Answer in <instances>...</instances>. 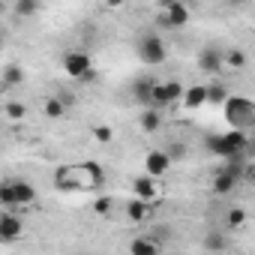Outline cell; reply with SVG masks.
<instances>
[{
    "mask_svg": "<svg viewBox=\"0 0 255 255\" xmlns=\"http://www.w3.org/2000/svg\"><path fill=\"white\" fill-rule=\"evenodd\" d=\"M165 93H168V102L174 105V102L183 96V84H180V81H165Z\"/></svg>",
    "mask_w": 255,
    "mask_h": 255,
    "instance_id": "29",
    "label": "cell"
},
{
    "mask_svg": "<svg viewBox=\"0 0 255 255\" xmlns=\"http://www.w3.org/2000/svg\"><path fill=\"white\" fill-rule=\"evenodd\" d=\"M93 135H96V141H99V144H108L114 132H111V126H93Z\"/></svg>",
    "mask_w": 255,
    "mask_h": 255,
    "instance_id": "30",
    "label": "cell"
},
{
    "mask_svg": "<svg viewBox=\"0 0 255 255\" xmlns=\"http://www.w3.org/2000/svg\"><path fill=\"white\" fill-rule=\"evenodd\" d=\"M138 57L144 63H162L165 60V42L159 33H144L138 39Z\"/></svg>",
    "mask_w": 255,
    "mask_h": 255,
    "instance_id": "4",
    "label": "cell"
},
{
    "mask_svg": "<svg viewBox=\"0 0 255 255\" xmlns=\"http://www.w3.org/2000/svg\"><path fill=\"white\" fill-rule=\"evenodd\" d=\"M57 99L63 102V108H66V111L75 105V93H72V90H60V93H57Z\"/></svg>",
    "mask_w": 255,
    "mask_h": 255,
    "instance_id": "32",
    "label": "cell"
},
{
    "mask_svg": "<svg viewBox=\"0 0 255 255\" xmlns=\"http://www.w3.org/2000/svg\"><path fill=\"white\" fill-rule=\"evenodd\" d=\"M123 3H126V0H105V6H111V9L114 6H123Z\"/></svg>",
    "mask_w": 255,
    "mask_h": 255,
    "instance_id": "33",
    "label": "cell"
},
{
    "mask_svg": "<svg viewBox=\"0 0 255 255\" xmlns=\"http://www.w3.org/2000/svg\"><path fill=\"white\" fill-rule=\"evenodd\" d=\"M150 108H159V111L171 108L168 93H165V84H159V81H153V90H150Z\"/></svg>",
    "mask_w": 255,
    "mask_h": 255,
    "instance_id": "21",
    "label": "cell"
},
{
    "mask_svg": "<svg viewBox=\"0 0 255 255\" xmlns=\"http://www.w3.org/2000/svg\"><path fill=\"white\" fill-rule=\"evenodd\" d=\"M6 9V0H0V12H3Z\"/></svg>",
    "mask_w": 255,
    "mask_h": 255,
    "instance_id": "35",
    "label": "cell"
},
{
    "mask_svg": "<svg viewBox=\"0 0 255 255\" xmlns=\"http://www.w3.org/2000/svg\"><path fill=\"white\" fill-rule=\"evenodd\" d=\"M90 69H93V60L87 51H66L63 54V72L69 78H84Z\"/></svg>",
    "mask_w": 255,
    "mask_h": 255,
    "instance_id": "5",
    "label": "cell"
},
{
    "mask_svg": "<svg viewBox=\"0 0 255 255\" xmlns=\"http://www.w3.org/2000/svg\"><path fill=\"white\" fill-rule=\"evenodd\" d=\"M237 183H240L237 177H231L228 171H222V168H219V174L213 177V192H216V195H228V192H234V189H237Z\"/></svg>",
    "mask_w": 255,
    "mask_h": 255,
    "instance_id": "18",
    "label": "cell"
},
{
    "mask_svg": "<svg viewBox=\"0 0 255 255\" xmlns=\"http://www.w3.org/2000/svg\"><path fill=\"white\" fill-rule=\"evenodd\" d=\"M132 189H135V198H144V201H153V198L159 195V183H156L153 174H141V177H135Z\"/></svg>",
    "mask_w": 255,
    "mask_h": 255,
    "instance_id": "11",
    "label": "cell"
},
{
    "mask_svg": "<svg viewBox=\"0 0 255 255\" xmlns=\"http://www.w3.org/2000/svg\"><path fill=\"white\" fill-rule=\"evenodd\" d=\"M24 84V66L21 63H6L0 72V90H12Z\"/></svg>",
    "mask_w": 255,
    "mask_h": 255,
    "instance_id": "9",
    "label": "cell"
},
{
    "mask_svg": "<svg viewBox=\"0 0 255 255\" xmlns=\"http://www.w3.org/2000/svg\"><path fill=\"white\" fill-rule=\"evenodd\" d=\"M72 171H75V180H78V186H81V189H96V186H102V183H105V174H102V168H99L96 162L72 165Z\"/></svg>",
    "mask_w": 255,
    "mask_h": 255,
    "instance_id": "6",
    "label": "cell"
},
{
    "mask_svg": "<svg viewBox=\"0 0 255 255\" xmlns=\"http://www.w3.org/2000/svg\"><path fill=\"white\" fill-rule=\"evenodd\" d=\"M150 90H153V78H138L135 84H132V96H135V102L138 105H150Z\"/></svg>",
    "mask_w": 255,
    "mask_h": 255,
    "instance_id": "19",
    "label": "cell"
},
{
    "mask_svg": "<svg viewBox=\"0 0 255 255\" xmlns=\"http://www.w3.org/2000/svg\"><path fill=\"white\" fill-rule=\"evenodd\" d=\"M204 93H207V105H222V102L228 99L225 84H207V87H204Z\"/></svg>",
    "mask_w": 255,
    "mask_h": 255,
    "instance_id": "22",
    "label": "cell"
},
{
    "mask_svg": "<svg viewBox=\"0 0 255 255\" xmlns=\"http://www.w3.org/2000/svg\"><path fill=\"white\" fill-rule=\"evenodd\" d=\"M39 6H42V0H12V9H15L18 18H30V15H36Z\"/></svg>",
    "mask_w": 255,
    "mask_h": 255,
    "instance_id": "20",
    "label": "cell"
},
{
    "mask_svg": "<svg viewBox=\"0 0 255 255\" xmlns=\"http://www.w3.org/2000/svg\"><path fill=\"white\" fill-rule=\"evenodd\" d=\"M204 249H207V252H222V249H225V237H222V231H210V234L204 237Z\"/></svg>",
    "mask_w": 255,
    "mask_h": 255,
    "instance_id": "26",
    "label": "cell"
},
{
    "mask_svg": "<svg viewBox=\"0 0 255 255\" xmlns=\"http://www.w3.org/2000/svg\"><path fill=\"white\" fill-rule=\"evenodd\" d=\"M225 120L231 123V129H246L252 132L255 126V102L246 96H228L225 102Z\"/></svg>",
    "mask_w": 255,
    "mask_h": 255,
    "instance_id": "1",
    "label": "cell"
},
{
    "mask_svg": "<svg viewBox=\"0 0 255 255\" xmlns=\"http://www.w3.org/2000/svg\"><path fill=\"white\" fill-rule=\"evenodd\" d=\"M54 189H60V192H78V189H81L78 180H75L72 165H63V168L54 171Z\"/></svg>",
    "mask_w": 255,
    "mask_h": 255,
    "instance_id": "13",
    "label": "cell"
},
{
    "mask_svg": "<svg viewBox=\"0 0 255 255\" xmlns=\"http://www.w3.org/2000/svg\"><path fill=\"white\" fill-rule=\"evenodd\" d=\"M243 3H249V0H231V6H243Z\"/></svg>",
    "mask_w": 255,
    "mask_h": 255,
    "instance_id": "34",
    "label": "cell"
},
{
    "mask_svg": "<svg viewBox=\"0 0 255 255\" xmlns=\"http://www.w3.org/2000/svg\"><path fill=\"white\" fill-rule=\"evenodd\" d=\"M207 150L213 156H219V159H228L234 153H243V150H249V132L246 129H231L225 135H210L207 138Z\"/></svg>",
    "mask_w": 255,
    "mask_h": 255,
    "instance_id": "2",
    "label": "cell"
},
{
    "mask_svg": "<svg viewBox=\"0 0 255 255\" xmlns=\"http://www.w3.org/2000/svg\"><path fill=\"white\" fill-rule=\"evenodd\" d=\"M162 15L168 21V30H177L189 21V9L183 0H162Z\"/></svg>",
    "mask_w": 255,
    "mask_h": 255,
    "instance_id": "7",
    "label": "cell"
},
{
    "mask_svg": "<svg viewBox=\"0 0 255 255\" xmlns=\"http://www.w3.org/2000/svg\"><path fill=\"white\" fill-rule=\"evenodd\" d=\"M36 201V189L27 180H3L0 183V204L3 207H27Z\"/></svg>",
    "mask_w": 255,
    "mask_h": 255,
    "instance_id": "3",
    "label": "cell"
},
{
    "mask_svg": "<svg viewBox=\"0 0 255 255\" xmlns=\"http://www.w3.org/2000/svg\"><path fill=\"white\" fill-rule=\"evenodd\" d=\"M159 249H162V243L156 237H135L129 243V252H135V255H156Z\"/></svg>",
    "mask_w": 255,
    "mask_h": 255,
    "instance_id": "15",
    "label": "cell"
},
{
    "mask_svg": "<svg viewBox=\"0 0 255 255\" xmlns=\"http://www.w3.org/2000/svg\"><path fill=\"white\" fill-rule=\"evenodd\" d=\"M21 231H24L21 216H15L12 210L0 213V243H15V240L21 237Z\"/></svg>",
    "mask_w": 255,
    "mask_h": 255,
    "instance_id": "8",
    "label": "cell"
},
{
    "mask_svg": "<svg viewBox=\"0 0 255 255\" xmlns=\"http://www.w3.org/2000/svg\"><path fill=\"white\" fill-rule=\"evenodd\" d=\"M42 111H45V117H51V120H60V117L66 114V108H63V102H60L57 96H51V99H45V105H42Z\"/></svg>",
    "mask_w": 255,
    "mask_h": 255,
    "instance_id": "24",
    "label": "cell"
},
{
    "mask_svg": "<svg viewBox=\"0 0 255 255\" xmlns=\"http://www.w3.org/2000/svg\"><path fill=\"white\" fill-rule=\"evenodd\" d=\"M198 66H201V72L216 75V72L222 69V54H219L216 48H204V51H201V57H198Z\"/></svg>",
    "mask_w": 255,
    "mask_h": 255,
    "instance_id": "14",
    "label": "cell"
},
{
    "mask_svg": "<svg viewBox=\"0 0 255 255\" xmlns=\"http://www.w3.org/2000/svg\"><path fill=\"white\" fill-rule=\"evenodd\" d=\"M243 222H246V210H243V207H231L228 216H225V225H228L231 231H237Z\"/></svg>",
    "mask_w": 255,
    "mask_h": 255,
    "instance_id": "25",
    "label": "cell"
},
{
    "mask_svg": "<svg viewBox=\"0 0 255 255\" xmlns=\"http://www.w3.org/2000/svg\"><path fill=\"white\" fill-rule=\"evenodd\" d=\"M165 153H168V159H171V162H177V159H183V156H186V144L174 141V144H171V147H168Z\"/></svg>",
    "mask_w": 255,
    "mask_h": 255,
    "instance_id": "31",
    "label": "cell"
},
{
    "mask_svg": "<svg viewBox=\"0 0 255 255\" xmlns=\"http://www.w3.org/2000/svg\"><path fill=\"white\" fill-rule=\"evenodd\" d=\"M150 213H153V207L144 198H135V201H129V207H126V216L132 222H144V219H150Z\"/></svg>",
    "mask_w": 255,
    "mask_h": 255,
    "instance_id": "16",
    "label": "cell"
},
{
    "mask_svg": "<svg viewBox=\"0 0 255 255\" xmlns=\"http://www.w3.org/2000/svg\"><path fill=\"white\" fill-rule=\"evenodd\" d=\"M111 207H114V198H111V195H102V198L93 201V213H99V216H108Z\"/></svg>",
    "mask_w": 255,
    "mask_h": 255,
    "instance_id": "27",
    "label": "cell"
},
{
    "mask_svg": "<svg viewBox=\"0 0 255 255\" xmlns=\"http://www.w3.org/2000/svg\"><path fill=\"white\" fill-rule=\"evenodd\" d=\"M183 108L186 111H195L201 105H207V93H204V84H192V87H183Z\"/></svg>",
    "mask_w": 255,
    "mask_h": 255,
    "instance_id": "12",
    "label": "cell"
},
{
    "mask_svg": "<svg viewBox=\"0 0 255 255\" xmlns=\"http://www.w3.org/2000/svg\"><path fill=\"white\" fill-rule=\"evenodd\" d=\"M0 48H3V33H0Z\"/></svg>",
    "mask_w": 255,
    "mask_h": 255,
    "instance_id": "36",
    "label": "cell"
},
{
    "mask_svg": "<svg viewBox=\"0 0 255 255\" xmlns=\"http://www.w3.org/2000/svg\"><path fill=\"white\" fill-rule=\"evenodd\" d=\"M144 168H147V174H153L156 180L171 168V159H168V153L165 150H150L147 153V159H144Z\"/></svg>",
    "mask_w": 255,
    "mask_h": 255,
    "instance_id": "10",
    "label": "cell"
},
{
    "mask_svg": "<svg viewBox=\"0 0 255 255\" xmlns=\"http://www.w3.org/2000/svg\"><path fill=\"white\" fill-rule=\"evenodd\" d=\"M6 117H9V120H24V117H27L24 102H9V105H6Z\"/></svg>",
    "mask_w": 255,
    "mask_h": 255,
    "instance_id": "28",
    "label": "cell"
},
{
    "mask_svg": "<svg viewBox=\"0 0 255 255\" xmlns=\"http://www.w3.org/2000/svg\"><path fill=\"white\" fill-rule=\"evenodd\" d=\"M246 60H249V57H246V51H240V48H231V51L222 54V63H228L231 69H243Z\"/></svg>",
    "mask_w": 255,
    "mask_h": 255,
    "instance_id": "23",
    "label": "cell"
},
{
    "mask_svg": "<svg viewBox=\"0 0 255 255\" xmlns=\"http://www.w3.org/2000/svg\"><path fill=\"white\" fill-rule=\"evenodd\" d=\"M138 123H141L144 132H159V126H162V111L147 105V111H141V120H138Z\"/></svg>",
    "mask_w": 255,
    "mask_h": 255,
    "instance_id": "17",
    "label": "cell"
}]
</instances>
